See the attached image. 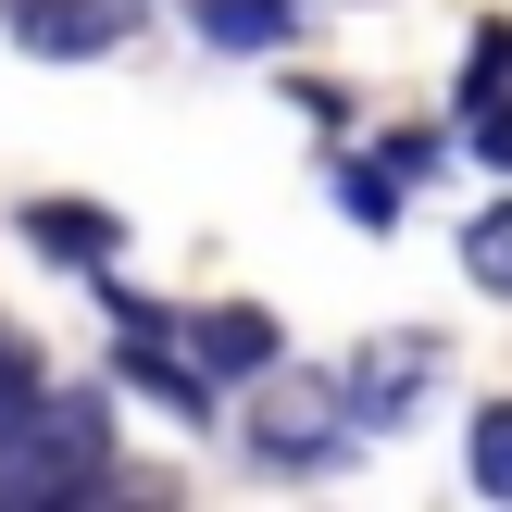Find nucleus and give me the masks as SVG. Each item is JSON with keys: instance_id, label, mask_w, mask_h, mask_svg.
<instances>
[{"instance_id": "nucleus-1", "label": "nucleus", "mask_w": 512, "mask_h": 512, "mask_svg": "<svg viewBox=\"0 0 512 512\" xmlns=\"http://www.w3.org/2000/svg\"><path fill=\"white\" fill-rule=\"evenodd\" d=\"M113 488V400L100 388H38L0 413V512H63Z\"/></svg>"}, {"instance_id": "nucleus-2", "label": "nucleus", "mask_w": 512, "mask_h": 512, "mask_svg": "<svg viewBox=\"0 0 512 512\" xmlns=\"http://www.w3.org/2000/svg\"><path fill=\"white\" fill-rule=\"evenodd\" d=\"M150 25V0H0V38L25 63H100Z\"/></svg>"}, {"instance_id": "nucleus-3", "label": "nucleus", "mask_w": 512, "mask_h": 512, "mask_svg": "<svg viewBox=\"0 0 512 512\" xmlns=\"http://www.w3.org/2000/svg\"><path fill=\"white\" fill-rule=\"evenodd\" d=\"M250 463H275V475H325V463H350L338 375H288V388L250 413Z\"/></svg>"}, {"instance_id": "nucleus-4", "label": "nucleus", "mask_w": 512, "mask_h": 512, "mask_svg": "<svg viewBox=\"0 0 512 512\" xmlns=\"http://www.w3.org/2000/svg\"><path fill=\"white\" fill-rule=\"evenodd\" d=\"M438 363H450L438 338H363V350L338 363V413H350V425H400L425 388H438Z\"/></svg>"}, {"instance_id": "nucleus-5", "label": "nucleus", "mask_w": 512, "mask_h": 512, "mask_svg": "<svg viewBox=\"0 0 512 512\" xmlns=\"http://www.w3.org/2000/svg\"><path fill=\"white\" fill-rule=\"evenodd\" d=\"M113 388H138V400H163L175 425H213V400H225L213 375H200L188 350L163 338V325H113Z\"/></svg>"}, {"instance_id": "nucleus-6", "label": "nucleus", "mask_w": 512, "mask_h": 512, "mask_svg": "<svg viewBox=\"0 0 512 512\" xmlns=\"http://www.w3.org/2000/svg\"><path fill=\"white\" fill-rule=\"evenodd\" d=\"M13 238L38 250V263H63V275H113L125 213H100V200H25V213H13Z\"/></svg>"}, {"instance_id": "nucleus-7", "label": "nucleus", "mask_w": 512, "mask_h": 512, "mask_svg": "<svg viewBox=\"0 0 512 512\" xmlns=\"http://www.w3.org/2000/svg\"><path fill=\"white\" fill-rule=\"evenodd\" d=\"M188 13H200V38H213V50H288L313 0H188Z\"/></svg>"}, {"instance_id": "nucleus-8", "label": "nucleus", "mask_w": 512, "mask_h": 512, "mask_svg": "<svg viewBox=\"0 0 512 512\" xmlns=\"http://www.w3.org/2000/svg\"><path fill=\"white\" fill-rule=\"evenodd\" d=\"M325 188H338V213L363 225V238H388V225H400V175H388V150H375V163H363V150H325Z\"/></svg>"}, {"instance_id": "nucleus-9", "label": "nucleus", "mask_w": 512, "mask_h": 512, "mask_svg": "<svg viewBox=\"0 0 512 512\" xmlns=\"http://www.w3.org/2000/svg\"><path fill=\"white\" fill-rule=\"evenodd\" d=\"M463 475H475L488 500H512V400H488V413L463 425Z\"/></svg>"}, {"instance_id": "nucleus-10", "label": "nucleus", "mask_w": 512, "mask_h": 512, "mask_svg": "<svg viewBox=\"0 0 512 512\" xmlns=\"http://www.w3.org/2000/svg\"><path fill=\"white\" fill-rule=\"evenodd\" d=\"M463 150L488 175H512V75H500V88H463Z\"/></svg>"}, {"instance_id": "nucleus-11", "label": "nucleus", "mask_w": 512, "mask_h": 512, "mask_svg": "<svg viewBox=\"0 0 512 512\" xmlns=\"http://www.w3.org/2000/svg\"><path fill=\"white\" fill-rule=\"evenodd\" d=\"M463 275H475V288H500V300H512V200H488V213L463 225Z\"/></svg>"}, {"instance_id": "nucleus-12", "label": "nucleus", "mask_w": 512, "mask_h": 512, "mask_svg": "<svg viewBox=\"0 0 512 512\" xmlns=\"http://www.w3.org/2000/svg\"><path fill=\"white\" fill-rule=\"evenodd\" d=\"M38 388H50V375H38V350H25L13 325H0V413H25V400H38Z\"/></svg>"}]
</instances>
